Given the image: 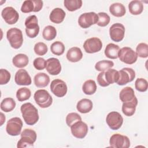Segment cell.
Here are the masks:
<instances>
[{
    "label": "cell",
    "instance_id": "1",
    "mask_svg": "<svg viewBox=\"0 0 148 148\" xmlns=\"http://www.w3.org/2000/svg\"><path fill=\"white\" fill-rule=\"evenodd\" d=\"M22 116L25 123L29 125L36 124L39 120L38 109L31 103L23 104L20 108Z\"/></svg>",
    "mask_w": 148,
    "mask_h": 148
},
{
    "label": "cell",
    "instance_id": "2",
    "mask_svg": "<svg viewBox=\"0 0 148 148\" xmlns=\"http://www.w3.org/2000/svg\"><path fill=\"white\" fill-rule=\"evenodd\" d=\"M119 77L118 71L114 69H109L99 73L97 77L98 84L102 87H106L110 84L117 83Z\"/></svg>",
    "mask_w": 148,
    "mask_h": 148
},
{
    "label": "cell",
    "instance_id": "3",
    "mask_svg": "<svg viewBox=\"0 0 148 148\" xmlns=\"http://www.w3.org/2000/svg\"><path fill=\"white\" fill-rule=\"evenodd\" d=\"M36 133L31 129H24L21 133V138L18 141L17 147L18 148L29 147L34 146L36 140Z\"/></svg>",
    "mask_w": 148,
    "mask_h": 148
},
{
    "label": "cell",
    "instance_id": "4",
    "mask_svg": "<svg viewBox=\"0 0 148 148\" xmlns=\"http://www.w3.org/2000/svg\"><path fill=\"white\" fill-rule=\"evenodd\" d=\"M6 38L12 47L18 49L23 44V36L22 31L17 28H12L6 32Z\"/></svg>",
    "mask_w": 148,
    "mask_h": 148
},
{
    "label": "cell",
    "instance_id": "5",
    "mask_svg": "<svg viewBox=\"0 0 148 148\" xmlns=\"http://www.w3.org/2000/svg\"><path fill=\"white\" fill-rule=\"evenodd\" d=\"M34 98L36 104L42 108H46L51 106L53 98L46 90H38L35 91Z\"/></svg>",
    "mask_w": 148,
    "mask_h": 148
},
{
    "label": "cell",
    "instance_id": "6",
    "mask_svg": "<svg viewBox=\"0 0 148 148\" xmlns=\"http://www.w3.org/2000/svg\"><path fill=\"white\" fill-rule=\"evenodd\" d=\"M38 20L35 15H31L28 17L25 21V33L30 38H35L39 32V26Z\"/></svg>",
    "mask_w": 148,
    "mask_h": 148
},
{
    "label": "cell",
    "instance_id": "7",
    "mask_svg": "<svg viewBox=\"0 0 148 148\" xmlns=\"http://www.w3.org/2000/svg\"><path fill=\"white\" fill-rule=\"evenodd\" d=\"M118 57L123 62L130 65L134 64L138 59L136 52L129 47H124L120 49L119 51Z\"/></svg>",
    "mask_w": 148,
    "mask_h": 148
},
{
    "label": "cell",
    "instance_id": "8",
    "mask_svg": "<svg viewBox=\"0 0 148 148\" xmlns=\"http://www.w3.org/2000/svg\"><path fill=\"white\" fill-rule=\"evenodd\" d=\"M98 21V16L95 12H87L82 14L78 18V24L83 28H89Z\"/></svg>",
    "mask_w": 148,
    "mask_h": 148
},
{
    "label": "cell",
    "instance_id": "9",
    "mask_svg": "<svg viewBox=\"0 0 148 148\" xmlns=\"http://www.w3.org/2000/svg\"><path fill=\"white\" fill-rule=\"evenodd\" d=\"M23 127V121L19 117H15L9 119L6 124V132L11 136H17L20 134Z\"/></svg>",
    "mask_w": 148,
    "mask_h": 148
},
{
    "label": "cell",
    "instance_id": "10",
    "mask_svg": "<svg viewBox=\"0 0 148 148\" xmlns=\"http://www.w3.org/2000/svg\"><path fill=\"white\" fill-rule=\"evenodd\" d=\"M106 122L111 130H117L123 124V118L119 112L113 111L108 114Z\"/></svg>",
    "mask_w": 148,
    "mask_h": 148
},
{
    "label": "cell",
    "instance_id": "11",
    "mask_svg": "<svg viewBox=\"0 0 148 148\" xmlns=\"http://www.w3.org/2000/svg\"><path fill=\"white\" fill-rule=\"evenodd\" d=\"M118 72L119 77L116 83L120 86H123L132 82L135 77V72L131 68H124Z\"/></svg>",
    "mask_w": 148,
    "mask_h": 148
},
{
    "label": "cell",
    "instance_id": "12",
    "mask_svg": "<svg viewBox=\"0 0 148 148\" xmlns=\"http://www.w3.org/2000/svg\"><path fill=\"white\" fill-rule=\"evenodd\" d=\"M110 146L116 148H128L130 146V139L125 135L114 134L109 140Z\"/></svg>",
    "mask_w": 148,
    "mask_h": 148
},
{
    "label": "cell",
    "instance_id": "13",
    "mask_svg": "<svg viewBox=\"0 0 148 148\" xmlns=\"http://www.w3.org/2000/svg\"><path fill=\"white\" fill-rule=\"evenodd\" d=\"M85 51L87 53L92 54L99 51L102 47V43L101 39L97 37L87 39L83 44Z\"/></svg>",
    "mask_w": 148,
    "mask_h": 148
},
{
    "label": "cell",
    "instance_id": "14",
    "mask_svg": "<svg viewBox=\"0 0 148 148\" xmlns=\"http://www.w3.org/2000/svg\"><path fill=\"white\" fill-rule=\"evenodd\" d=\"M67 86L65 82L61 79H54L50 84L51 92L57 97H63L67 92Z\"/></svg>",
    "mask_w": 148,
    "mask_h": 148
},
{
    "label": "cell",
    "instance_id": "15",
    "mask_svg": "<svg viewBox=\"0 0 148 148\" xmlns=\"http://www.w3.org/2000/svg\"><path fill=\"white\" fill-rule=\"evenodd\" d=\"M125 34V27L121 23L113 24L109 28V35L111 39L114 42L121 41Z\"/></svg>",
    "mask_w": 148,
    "mask_h": 148
},
{
    "label": "cell",
    "instance_id": "16",
    "mask_svg": "<svg viewBox=\"0 0 148 148\" xmlns=\"http://www.w3.org/2000/svg\"><path fill=\"white\" fill-rule=\"evenodd\" d=\"M43 5V2L42 1L26 0L24 1L21 6V11L24 13L32 12H38L42 9Z\"/></svg>",
    "mask_w": 148,
    "mask_h": 148
},
{
    "label": "cell",
    "instance_id": "17",
    "mask_svg": "<svg viewBox=\"0 0 148 148\" xmlns=\"http://www.w3.org/2000/svg\"><path fill=\"white\" fill-rule=\"evenodd\" d=\"M88 130L87 125L82 120L76 122L71 127L72 135L79 139L84 138L88 132Z\"/></svg>",
    "mask_w": 148,
    "mask_h": 148
},
{
    "label": "cell",
    "instance_id": "18",
    "mask_svg": "<svg viewBox=\"0 0 148 148\" xmlns=\"http://www.w3.org/2000/svg\"><path fill=\"white\" fill-rule=\"evenodd\" d=\"M1 16L5 21L10 25L16 23L19 18L18 12L11 6H8L3 9L1 12Z\"/></svg>",
    "mask_w": 148,
    "mask_h": 148
},
{
    "label": "cell",
    "instance_id": "19",
    "mask_svg": "<svg viewBox=\"0 0 148 148\" xmlns=\"http://www.w3.org/2000/svg\"><path fill=\"white\" fill-rule=\"evenodd\" d=\"M14 81L17 85L29 86L31 84V78L28 72L24 69L18 70L14 76Z\"/></svg>",
    "mask_w": 148,
    "mask_h": 148
},
{
    "label": "cell",
    "instance_id": "20",
    "mask_svg": "<svg viewBox=\"0 0 148 148\" xmlns=\"http://www.w3.org/2000/svg\"><path fill=\"white\" fill-rule=\"evenodd\" d=\"M46 71L51 75H57L61 71V65L58 59L52 57L46 61Z\"/></svg>",
    "mask_w": 148,
    "mask_h": 148
},
{
    "label": "cell",
    "instance_id": "21",
    "mask_svg": "<svg viewBox=\"0 0 148 148\" xmlns=\"http://www.w3.org/2000/svg\"><path fill=\"white\" fill-rule=\"evenodd\" d=\"M119 98L123 102H130L136 98L134 91L131 87L123 88L119 93Z\"/></svg>",
    "mask_w": 148,
    "mask_h": 148
},
{
    "label": "cell",
    "instance_id": "22",
    "mask_svg": "<svg viewBox=\"0 0 148 148\" xmlns=\"http://www.w3.org/2000/svg\"><path fill=\"white\" fill-rule=\"evenodd\" d=\"M66 56L70 62H76L81 60L83 57V53L79 47H73L68 50Z\"/></svg>",
    "mask_w": 148,
    "mask_h": 148
},
{
    "label": "cell",
    "instance_id": "23",
    "mask_svg": "<svg viewBox=\"0 0 148 148\" xmlns=\"http://www.w3.org/2000/svg\"><path fill=\"white\" fill-rule=\"evenodd\" d=\"M65 17V12L63 9L59 8H54L51 12L49 18L50 21L55 24H60L62 23Z\"/></svg>",
    "mask_w": 148,
    "mask_h": 148
},
{
    "label": "cell",
    "instance_id": "24",
    "mask_svg": "<svg viewBox=\"0 0 148 148\" xmlns=\"http://www.w3.org/2000/svg\"><path fill=\"white\" fill-rule=\"evenodd\" d=\"M93 107L92 102L87 98H83L80 100L76 105L77 110L81 113H87L90 112Z\"/></svg>",
    "mask_w": 148,
    "mask_h": 148
},
{
    "label": "cell",
    "instance_id": "25",
    "mask_svg": "<svg viewBox=\"0 0 148 148\" xmlns=\"http://www.w3.org/2000/svg\"><path fill=\"white\" fill-rule=\"evenodd\" d=\"M137 104V98L130 102H123L122 105V112L124 114L128 117L132 116L135 112Z\"/></svg>",
    "mask_w": 148,
    "mask_h": 148
},
{
    "label": "cell",
    "instance_id": "26",
    "mask_svg": "<svg viewBox=\"0 0 148 148\" xmlns=\"http://www.w3.org/2000/svg\"><path fill=\"white\" fill-rule=\"evenodd\" d=\"M34 82L35 85L37 87H45L49 84L50 82V77L45 73L39 72L34 76Z\"/></svg>",
    "mask_w": 148,
    "mask_h": 148
},
{
    "label": "cell",
    "instance_id": "27",
    "mask_svg": "<svg viewBox=\"0 0 148 148\" xmlns=\"http://www.w3.org/2000/svg\"><path fill=\"white\" fill-rule=\"evenodd\" d=\"M109 12L113 16L120 17L125 15L126 10L122 3L116 2L112 3L109 6Z\"/></svg>",
    "mask_w": 148,
    "mask_h": 148
},
{
    "label": "cell",
    "instance_id": "28",
    "mask_svg": "<svg viewBox=\"0 0 148 148\" xmlns=\"http://www.w3.org/2000/svg\"><path fill=\"white\" fill-rule=\"evenodd\" d=\"M29 62V59L27 55L24 54H18L12 59V63L17 68H22L25 67Z\"/></svg>",
    "mask_w": 148,
    "mask_h": 148
},
{
    "label": "cell",
    "instance_id": "29",
    "mask_svg": "<svg viewBox=\"0 0 148 148\" xmlns=\"http://www.w3.org/2000/svg\"><path fill=\"white\" fill-rule=\"evenodd\" d=\"M120 47L114 43H109L105 47L104 53L105 56L110 59H116L118 58V53Z\"/></svg>",
    "mask_w": 148,
    "mask_h": 148
},
{
    "label": "cell",
    "instance_id": "30",
    "mask_svg": "<svg viewBox=\"0 0 148 148\" xmlns=\"http://www.w3.org/2000/svg\"><path fill=\"white\" fill-rule=\"evenodd\" d=\"M128 9L131 14L133 15H139L143 10V5L141 1L134 0L128 4Z\"/></svg>",
    "mask_w": 148,
    "mask_h": 148
},
{
    "label": "cell",
    "instance_id": "31",
    "mask_svg": "<svg viewBox=\"0 0 148 148\" xmlns=\"http://www.w3.org/2000/svg\"><path fill=\"white\" fill-rule=\"evenodd\" d=\"M82 90L86 95L94 94L97 90L95 82L91 79L86 80L82 86Z\"/></svg>",
    "mask_w": 148,
    "mask_h": 148
},
{
    "label": "cell",
    "instance_id": "32",
    "mask_svg": "<svg viewBox=\"0 0 148 148\" xmlns=\"http://www.w3.org/2000/svg\"><path fill=\"white\" fill-rule=\"evenodd\" d=\"M1 109L5 112L12 111L16 107V102L12 98H5L1 103Z\"/></svg>",
    "mask_w": 148,
    "mask_h": 148
},
{
    "label": "cell",
    "instance_id": "33",
    "mask_svg": "<svg viewBox=\"0 0 148 148\" xmlns=\"http://www.w3.org/2000/svg\"><path fill=\"white\" fill-rule=\"evenodd\" d=\"M57 35V30L52 25L45 27L42 32V36L46 40H51L54 39Z\"/></svg>",
    "mask_w": 148,
    "mask_h": 148
},
{
    "label": "cell",
    "instance_id": "34",
    "mask_svg": "<svg viewBox=\"0 0 148 148\" xmlns=\"http://www.w3.org/2000/svg\"><path fill=\"white\" fill-rule=\"evenodd\" d=\"M64 6L70 11L73 12L80 9L82 6V0H65L64 1Z\"/></svg>",
    "mask_w": 148,
    "mask_h": 148
},
{
    "label": "cell",
    "instance_id": "35",
    "mask_svg": "<svg viewBox=\"0 0 148 148\" xmlns=\"http://www.w3.org/2000/svg\"><path fill=\"white\" fill-rule=\"evenodd\" d=\"M114 66V63L110 60H102L97 62L95 65V68L98 71H105L111 69Z\"/></svg>",
    "mask_w": 148,
    "mask_h": 148
},
{
    "label": "cell",
    "instance_id": "36",
    "mask_svg": "<svg viewBox=\"0 0 148 148\" xmlns=\"http://www.w3.org/2000/svg\"><path fill=\"white\" fill-rule=\"evenodd\" d=\"M65 49L64 45L60 41H56L53 42L50 46L51 53L56 56L62 55L64 53Z\"/></svg>",
    "mask_w": 148,
    "mask_h": 148
},
{
    "label": "cell",
    "instance_id": "37",
    "mask_svg": "<svg viewBox=\"0 0 148 148\" xmlns=\"http://www.w3.org/2000/svg\"><path fill=\"white\" fill-rule=\"evenodd\" d=\"M31 95V91L27 87L19 88L16 92V97L18 101L22 102L28 99Z\"/></svg>",
    "mask_w": 148,
    "mask_h": 148
},
{
    "label": "cell",
    "instance_id": "38",
    "mask_svg": "<svg viewBox=\"0 0 148 148\" xmlns=\"http://www.w3.org/2000/svg\"><path fill=\"white\" fill-rule=\"evenodd\" d=\"M136 53L140 58L148 57V45L145 43H140L136 48Z\"/></svg>",
    "mask_w": 148,
    "mask_h": 148
},
{
    "label": "cell",
    "instance_id": "39",
    "mask_svg": "<svg viewBox=\"0 0 148 148\" xmlns=\"http://www.w3.org/2000/svg\"><path fill=\"white\" fill-rule=\"evenodd\" d=\"M98 21L97 24L99 27H105L108 25L110 22V16L105 12H99L98 13Z\"/></svg>",
    "mask_w": 148,
    "mask_h": 148
},
{
    "label": "cell",
    "instance_id": "40",
    "mask_svg": "<svg viewBox=\"0 0 148 148\" xmlns=\"http://www.w3.org/2000/svg\"><path fill=\"white\" fill-rule=\"evenodd\" d=\"M135 87L140 92H145L148 88L147 81L143 78H138L135 82Z\"/></svg>",
    "mask_w": 148,
    "mask_h": 148
},
{
    "label": "cell",
    "instance_id": "41",
    "mask_svg": "<svg viewBox=\"0 0 148 148\" xmlns=\"http://www.w3.org/2000/svg\"><path fill=\"white\" fill-rule=\"evenodd\" d=\"M34 50L36 54L38 56H43L47 52L48 48L45 43L40 42L36 43L35 45Z\"/></svg>",
    "mask_w": 148,
    "mask_h": 148
},
{
    "label": "cell",
    "instance_id": "42",
    "mask_svg": "<svg viewBox=\"0 0 148 148\" xmlns=\"http://www.w3.org/2000/svg\"><path fill=\"white\" fill-rule=\"evenodd\" d=\"M82 120V117L77 113L72 112L68 114L66 117V123L68 127H71L76 122Z\"/></svg>",
    "mask_w": 148,
    "mask_h": 148
},
{
    "label": "cell",
    "instance_id": "43",
    "mask_svg": "<svg viewBox=\"0 0 148 148\" xmlns=\"http://www.w3.org/2000/svg\"><path fill=\"white\" fill-rule=\"evenodd\" d=\"M11 77L10 72L5 69H0V84L3 85L7 84Z\"/></svg>",
    "mask_w": 148,
    "mask_h": 148
},
{
    "label": "cell",
    "instance_id": "44",
    "mask_svg": "<svg viewBox=\"0 0 148 148\" xmlns=\"http://www.w3.org/2000/svg\"><path fill=\"white\" fill-rule=\"evenodd\" d=\"M33 65L37 70H43L46 66V61L42 57H37L34 60Z\"/></svg>",
    "mask_w": 148,
    "mask_h": 148
},
{
    "label": "cell",
    "instance_id": "45",
    "mask_svg": "<svg viewBox=\"0 0 148 148\" xmlns=\"http://www.w3.org/2000/svg\"><path fill=\"white\" fill-rule=\"evenodd\" d=\"M1 125H2L3 123L5 121V116L3 115L2 113H1Z\"/></svg>",
    "mask_w": 148,
    "mask_h": 148
}]
</instances>
